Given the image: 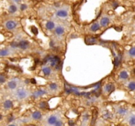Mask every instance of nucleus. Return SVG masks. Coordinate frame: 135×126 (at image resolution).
Wrapping results in <instances>:
<instances>
[{"label":"nucleus","mask_w":135,"mask_h":126,"mask_svg":"<svg viewBox=\"0 0 135 126\" xmlns=\"http://www.w3.org/2000/svg\"><path fill=\"white\" fill-rule=\"evenodd\" d=\"M30 93L26 89L21 88L18 89L15 93V97L18 100H23V99H26L29 96Z\"/></svg>","instance_id":"obj_1"},{"label":"nucleus","mask_w":135,"mask_h":126,"mask_svg":"<svg viewBox=\"0 0 135 126\" xmlns=\"http://www.w3.org/2000/svg\"><path fill=\"white\" fill-rule=\"evenodd\" d=\"M47 61L50 62L51 66L53 67H57L58 65L60 64V59L56 56H53V57H50L47 59Z\"/></svg>","instance_id":"obj_2"},{"label":"nucleus","mask_w":135,"mask_h":126,"mask_svg":"<svg viewBox=\"0 0 135 126\" xmlns=\"http://www.w3.org/2000/svg\"><path fill=\"white\" fill-rule=\"evenodd\" d=\"M17 23L14 20H8L7 21L5 24V26L7 30H12L17 27Z\"/></svg>","instance_id":"obj_3"},{"label":"nucleus","mask_w":135,"mask_h":126,"mask_svg":"<svg viewBox=\"0 0 135 126\" xmlns=\"http://www.w3.org/2000/svg\"><path fill=\"white\" fill-rule=\"evenodd\" d=\"M18 82L17 80H12L8 82L7 87L10 89H15L18 87Z\"/></svg>","instance_id":"obj_4"},{"label":"nucleus","mask_w":135,"mask_h":126,"mask_svg":"<svg viewBox=\"0 0 135 126\" xmlns=\"http://www.w3.org/2000/svg\"><path fill=\"white\" fill-rule=\"evenodd\" d=\"M56 15L60 18H66L68 16V12L65 9H59L57 10Z\"/></svg>","instance_id":"obj_5"},{"label":"nucleus","mask_w":135,"mask_h":126,"mask_svg":"<svg viewBox=\"0 0 135 126\" xmlns=\"http://www.w3.org/2000/svg\"><path fill=\"white\" fill-rule=\"evenodd\" d=\"M29 46V43L28 41L22 40L18 42V47L22 49H26Z\"/></svg>","instance_id":"obj_6"},{"label":"nucleus","mask_w":135,"mask_h":126,"mask_svg":"<svg viewBox=\"0 0 135 126\" xmlns=\"http://www.w3.org/2000/svg\"><path fill=\"white\" fill-rule=\"evenodd\" d=\"M57 120V118L56 116L52 115L47 118V123L50 125H54V124L56 123Z\"/></svg>","instance_id":"obj_7"},{"label":"nucleus","mask_w":135,"mask_h":126,"mask_svg":"<svg viewBox=\"0 0 135 126\" xmlns=\"http://www.w3.org/2000/svg\"><path fill=\"white\" fill-rule=\"evenodd\" d=\"M114 88H115V87H114L113 84L108 83L104 86V91L105 92H107V93H110L114 90Z\"/></svg>","instance_id":"obj_8"},{"label":"nucleus","mask_w":135,"mask_h":126,"mask_svg":"<svg viewBox=\"0 0 135 126\" xmlns=\"http://www.w3.org/2000/svg\"><path fill=\"white\" fill-rule=\"evenodd\" d=\"M46 91L44 89H39V90L35 91L34 93H33V97L35 98L39 97L40 96H42L43 94H46Z\"/></svg>","instance_id":"obj_9"},{"label":"nucleus","mask_w":135,"mask_h":126,"mask_svg":"<svg viewBox=\"0 0 135 126\" xmlns=\"http://www.w3.org/2000/svg\"><path fill=\"white\" fill-rule=\"evenodd\" d=\"M64 32H65V29L63 26H57L56 28H55V32L57 36H61V35L63 34Z\"/></svg>","instance_id":"obj_10"},{"label":"nucleus","mask_w":135,"mask_h":126,"mask_svg":"<svg viewBox=\"0 0 135 126\" xmlns=\"http://www.w3.org/2000/svg\"><path fill=\"white\" fill-rule=\"evenodd\" d=\"M13 107V104L12 101L10 100H7L3 102V107L5 109H10Z\"/></svg>","instance_id":"obj_11"},{"label":"nucleus","mask_w":135,"mask_h":126,"mask_svg":"<svg viewBox=\"0 0 135 126\" xmlns=\"http://www.w3.org/2000/svg\"><path fill=\"white\" fill-rule=\"evenodd\" d=\"M128 123L131 126H135V115L132 114L129 117Z\"/></svg>","instance_id":"obj_12"},{"label":"nucleus","mask_w":135,"mask_h":126,"mask_svg":"<svg viewBox=\"0 0 135 126\" xmlns=\"http://www.w3.org/2000/svg\"><path fill=\"white\" fill-rule=\"evenodd\" d=\"M109 23V18L108 17H103L100 20V24L102 26H106Z\"/></svg>","instance_id":"obj_13"},{"label":"nucleus","mask_w":135,"mask_h":126,"mask_svg":"<svg viewBox=\"0 0 135 126\" xmlns=\"http://www.w3.org/2000/svg\"><path fill=\"white\" fill-rule=\"evenodd\" d=\"M42 72L45 76H49L51 74V68L48 66H43L42 68Z\"/></svg>","instance_id":"obj_14"},{"label":"nucleus","mask_w":135,"mask_h":126,"mask_svg":"<svg viewBox=\"0 0 135 126\" xmlns=\"http://www.w3.org/2000/svg\"><path fill=\"white\" fill-rule=\"evenodd\" d=\"M55 23L53 21H48L46 24V28L49 30H52L55 28Z\"/></svg>","instance_id":"obj_15"},{"label":"nucleus","mask_w":135,"mask_h":126,"mask_svg":"<svg viewBox=\"0 0 135 126\" xmlns=\"http://www.w3.org/2000/svg\"><path fill=\"white\" fill-rule=\"evenodd\" d=\"M119 77L122 80H127L129 78V74H128V72L127 71L123 70L120 72Z\"/></svg>","instance_id":"obj_16"},{"label":"nucleus","mask_w":135,"mask_h":126,"mask_svg":"<svg viewBox=\"0 0 135 126\" xmlns=\"http://www.w3.org/2000/svg\"><path fill=\"white\" fill-rule=\"evenodd\" d=\"M32 118L36 120H40L42 118V114L38 111H35L32 114Z\"/></svg>","instance_id":"obj_17"},{"label":"nucleus","mask_w":135,"mask_h":126,"mask_svg":"<svg viewBox=\"0 0 135 126\" xmlns=\"http://www.w3.org/2000/svg\"><path fill=\"white\" fill-rule=\"evenodd\" d=\"M117 111L120 115H124L127 112V109L124 107H118L117 109Z\"/></svg>","instance_id":"obj_18"},{"label":"nucleus","mask_w":135,"mask_h":126,"mask_svg":"<svg viewBox=\"0 0 135 126\" xmlns=\"http://www.w3.org/2000/svg\"><path fill=\"white\" fill-rule=\"evenodd\" d=\"M9 13H15V12H17V7L15 5H11L9 7V9H8Z\"/></svg>","instance_id":"obj_19"},{"label":"nucleus","mask_w":135,"mask_h":126,"mask_svg":"<svg viewBox=\"0 0 135 126\" xmlns=\"http://www.w3.org/2000/svg\"><path fill=\"white\" fill-rule=\"evenodd\" d=\"M127 87L130 91H135V81H131L129 82Z\"/></svg>","instance_id":"obj_20"},{"label":"nucleus","mask_w":135,"mask_h":126,"mask_svg":"<svg viewBox=\"0 0 135 126\" xmlns=\"http://www.w3.org/2000/svg\"><path fill=\"white\" fill-rule=\"evenodd\" d=\"M100 24H98V23H94V24H93L91 26L90 30L93 32H96L97 31V30H98L99 29H100Z\"/></svg>","instance_id":"obj_21"},{"label":"nucleus","mask_w":135,"mask_h":126,"mask_svg":"<svg viewBox=\"0 0 135 126\" xmlns=\"http://www.w3.org/2000/svg\"><path fill=\"white\" fill-rule=\"evenodd\" d=\"M9 54V50L7 49H3L0 51V56L2 57H6Z\"/></svg>","instance_id":"obj_22"},{"label":"nucleus","mask_w":135,"mask_h":126,"mask_svg":"<svg viewBox=\"0 0 135 126\" xmlns=\"http://www.w3.org/2000/svg\"><path fill=\"white\" fill-rule=\"evenodd\" d=\"M128 54L130 57H135V47H132L128 51Z\"/></svg>","instance_id":"obj_23"},{"label":"nucleus","mask_w":135,"mask_h":126,"mask_svg":"<svg viewBox=\"0 0 135 126\" xmlns=\"http://www.w3.org/2000/svg\"><path fill=\"white\" fill-rule=\"evenodd\" d=\"M96 118H97V111L94 110L93 112V116H92V125H94V123L96 122Z\"/></svg>","instance_id":"obj_24"},{"label":"nucleus","mask_w":135,"mask_h":126,"mask_svg":"<svg viewBox=\"0 0 135 126\" xmlns=\"http://www.w3.org/2000/svg\"><path fill=\"white\" fill-rule=\"evenodd\" d=\"M57 85L56 83H50V89L51 90H56L57 89Z\"/></svg>","instance_id":"obj_25"},{"label":"nucleus","mask_w":135,"mask_h":126,"mask_svg":"<svg viewBox=\"0 0 135 126\" xmlns=\"http://www.w3.org/2000/svg\"><path fill=\"white\" fill-rule=\"evenodd\" d=\"M5 81V76H4L2 74L1 76H0V83L1 84L3 83Z\"/></svg>","instance_id":"obj_26"},{"label":"nucleus","mask_w":135,"mask_h":126,"mask_svg":"<svg viewBox=\"0 0 135 126\" xmlns=\"http://www.w3.org/2000/svg\"><path fill=\"white\" fill-rule=\"evenodd\" d=\"M63 123L62 121L60 120H58L56 122V123L54 124V126H63Z\"/></svg>","instance_id":"obj_27"},{"label":"nucleus","mask_w":135,"mask_h":126,"mask_svg":"<svg viewBox=\"0 0 135 126\" xmlns=\"http://www.w3.org/2000/svg\"><path fill=\"white\" fill-rule=\"evenodd\" d=\"M31 31H32V33L35 35L38 34V29L35 27V26H32V27L31 28Z\"/></svg>","instance_id":"obj_28"},{"label":"nucleus","mask_w":135,"mask_h":126,"mask_svg":"<svg viewBox=\"0 0 135 126\" xmlns=\"http://www.w3.org/2000/svg\"><path fill=\"white\" fill-rule=\"evenodd\" d=\"M115 64L116 66H118L120 64V59L119 57H116L115 59Z\"/></svg>","instance_id":"obj_29"},{"label":"nucleus","mask_w":135,"mask_h":126,"mask_svg":"<svg viewBox=\"0 0 135 126\" xmlns=\"http://www.w3.org/2000/svg\"><path fill=\"white\" fill-rule=\"evenodd\" d=\"M27 8V5L26 4H21L20 5V9L21 10H24Z\"/></svg>","instance_id":"obj_30"},{"label":"nucleus","mask_w":135,"mask_h":126,"mask_svg":"<svg viewBox=\"0 0 135 126\" xmlns=\"http://www.w3.org/2000/svg\"><path fill=\"white\" fill-rule=\"evenodd\" d=\"M11 47L13 48H16V47H18V43H16V42H13L11 44Z\"/></svg>","instance_id":"obj_31"},{"label":"nucleus","mask_w":135,"mask_h":126,"mask_svg":"<svg viewBox=\"0 0 135 126\" xmlns=\"http://www.w3.org/2000/svg\"><path fill=\"white\" fill-rule=\"evenodd\" d=\"M40 107H41V108H46V102H42V103L40 104Z\"/></svg>","instance_id":"obj_32"},{"label":"nucleus","mask_w":135,"mask_h":126,"mask_svg":"<svg viewBox=\"0 0 135 126\" xmlns=\"http://www.w3.org/2000/svg\"><path fill=\"white\" fill-rule=\"evenodd\" d=\"M69 124L70 126H73V125H74V122H73V121H69Z\"/></svg>","instance_id":"obj_33"},{"label":"nucleus","mask_w":135,"mask_h":126,"mask_svg":"<svg viewBox=\"0 0 135 126\" xmlns=\"http://www.w3.org/2000/svg\"><path fill=\"white\" fill-rule=\"evenodd\" d=\"M13 120V117L12 116H11V117H10V118H9V122H12V120Z\"/></svg>","instance_id":"obj_34"},{"label":"nucleus","mask_w":135,"mask_h":126,"mask_svg":"<svg viewBox=\"0 0 135 126\" xmlns=\"http://www.w3.org/2000/svg\"><path fill=\"white\" fill-rule=\"evenodd\" d=\"M31 81L32 83H36V81H35V80L34 79H32V80H31Z\"/></svg>","instance_id":"obj_35"},{"label":"nucleus","mask_w":135,"mask_h":126,"mask_svg":"<svg viewBox=\"0 0 135 126\" xmlns=\"http://www.w3.org/2000/svg\"><path fill=\"white\" fill-rule=\"evenodd\" d=\"M8 126H16L15 125H14V124H11V125H9Z\"/></svg>","instance_id":"obj_36"}]
</instances>
